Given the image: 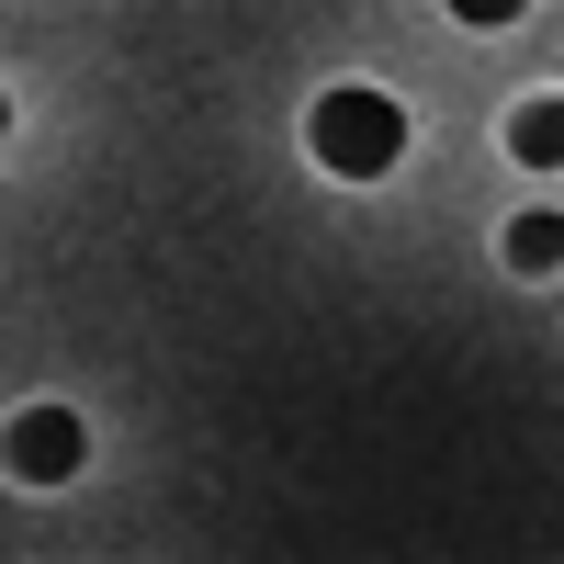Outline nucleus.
Instances as JSON below:
<instances>
[{
	"mask_svg": "<svg viewBox=\"0 0 564 564\" xmlns=\"http://www.w3.org/2000/svg\"><path fill=\"white\" fill-rule=\"evenodd\" d=\"M305 148H316V170H339V181H384L406 159V113L384 102V90H327V102L305 113Z\"/></svg>",
	"mask_w": 564,
	"mask_h": 564,
	"instance_id": "f257e3e1",
	"label": "nucleus"
},
{
	"mask_svg": "<svg viewBox=\"0 0 564 564\" xmlns=\"http://www.w3.org/2000/svg\"><path fill=\"white\" fill-rule=\"evenodd\" d=\"M0 463H12L23 486H68L79 463H90V430H79L68 406H23L12 430H0Z\"/></svg>",
	"mask_w": 564,
	"mask_h": 564,
	"instance_id": "f03ea898",
	"label": "nucleus"
},
{
	"mask_svg": "<svg viewBox=\"0 0 564 564\" xmlns=\"http://www.w3.org/2000/svg\"><path fill=\"white\" fill-rule=\"evenodd\" d=\"M508 148H520V170H553L564 159V102H520L508 113Z\"/></svg>",
	"mask_w": 564,
	"mask_h": 564,
	"instance_id": "7ed1b4c3",
	"label": "nucleus"
},
{
	"mask_svg": "<svg viewBox=\"0 0 564 564\" xmlns=\"http://www.w3.org/2000/svg\"><path fill=\"white\" fill-rule=\"evenodd\" d=\"M564 260V215H520L508 226V271H553Z\"/></svg>",
	"mask_w": 564,
	"mask_h": 564,
	"instance_id": "20e7f679",
	"label": "nucleus"
},
{
	"mask_svg": "<svg viewBox=\"0 0 564 564\" xmlns=\"http://www.w3.org/2000/svg\"><path fill=\"white\" fill-rule=\"evenodd\" d=\"M452 12H463V23H520L531 0H452Z\"/></svg>",
	"mask_w": 564,
	"mask_h": 564,
	"instance_id": "39448f33",
	"label": "nucleus"
},
{
	"mask_svg": "<svg viewBox=\"0 0 564 564\" xmlns=\"http://www.w3.org/2000/svg\"><path fill=\"white\" fill-rule=\"evenodd\" d=\"M0 135H12V102H0Z\"/></svg>",
	"mask_w": 564,
	"mask_h": 564,
	"instance_id": "423d86ee",
	"label": "nucleus"
}]
</instances>
